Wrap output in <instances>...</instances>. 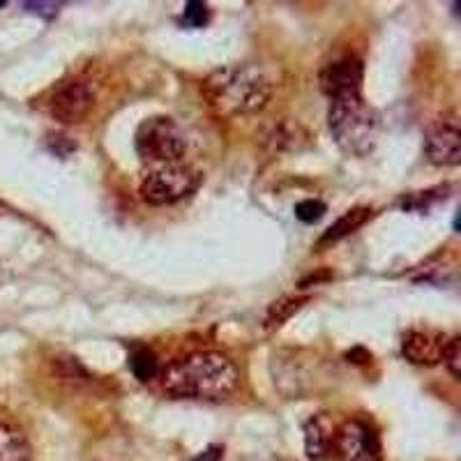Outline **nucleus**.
<instances>
[{
    "instance_id": "nucleus-11",
    "label": "nucleus",
    "mask_w": 461,
    "mask_h": 461,
    "mask_svg": "<svg viewBox=\"0 0 461 461\" xmlns=\"http://www.w3.org/2000/svg\"><path fill=\"white\" fill-rule=\"evenodd\" d=\"M0 461H32L26 436L7 422H0Z\"/></svg>"
},
{
    "instance_id": "nucleus-3",
    "label": "nucleus",
    "mask_w": 461,
    "mask_h": 461,
    "mask_svg": "<svg viewBox=\"0 0 461 461\" xmlns=\"http://www.w3.org/2000/svg\"><path fill=\"white\" fill-rule=\"evenodd\" d=\"M328 127L337 146L353 158H365L374 150L378 139V113L362 93L344 95L330 102Z\"/></svg>"
},
{
    "instance_id": "nucleus-10",
    "label": "nucleus",
    "mask_w": 461,
    "mask_h": 461,
    "mask_svg": "<svg viewBox=\"0 0 461 461\" xmlns=\"http://www.w3.org/2000/svg\"><path fill=\"white\" fill-rule=\"evenodd\" d=\"M447 337L443 332L434 330H411L403 335L402 341V353L403 357L413 365H438L446 353Z\"/></svg>"
},
{
    "instance_id": "nucleus-8",
    "label": "nucleus",
    "mask_w": 461,
    "mask_h": 461,
    "mask_svg": "<svg viewBox=\"0 0 461 461\" xmlns=\"http://www.w3.org/2000/svg\"><path fill=\"white\" fill-rule=\"evenodd\" d=\"M95 104V93L86 81H68L60 84L53 90L51 100H49V113L53 121L63 122V125H77L90 113Z\"/></svg>"
},
{
    "instance_id": "nucleus-16",
    "label": "nucleus",
    "mask_w": 461,
    "mask_h": 461,
    "mask_svg": "<svg viewBox=\"0 0 461 461\" xmlns=\"http://www.w3.org/2000/svg\"><path fill=\"white\" fill-rule=\"evenodd\" d=\"M325 212H328V205L319 199H304L295 205V217L303 224H316L319 220H323Z\"/></svg>"
},
{
    "instance_id": "nucleus-1",
    "label": "nucleus",
    "mask_w": 461,
    "mask_h": 461,
    "mask_svg": "<svg viewBox=\"0 0 461 461\" xmlns=\"http://www.w3.org/2000/svg\"><path fill=\"white\" fill-rule=\"evenodd\" d=\"M238 367L229 356L199 351L173 360L162 372L164 393L173 399L221 402L238 388Z\"/></svg>"
},
{
    "instance_id": "nucleus-13",
    "label": "nucleus",
    "mask_w": 461,
    "mask_h": 461,
    "mask_svg": "<svg viewBox=\"0 0 461 461\" xmlns=\"http://www.w3.org/2000/svg\"><path fill=\"white\" fill-rule=\"evenodd\" d=\"M332 436L328 434V429L323 427L319 418H312L307 425H304V450L310 459H323L328 446H330Z\"/></svg>"
},
{
    "instance_id": "nucleus-20",
    "label": "nucleus",
    "mask_w": 461,
    "mask_h": 461,
    "mask_svg": "<svg viewBox=\"0 0 461 461\" xmlns=\"http://www.w3.org/2000/svg\"><path fill=\"white\" fill-rule=\"evenodd\" d=\"M221 459V447L210 446L208 450H203L201 455H196L192 461H220Z\"/></svg>"
},
{
    "instance_id": "nucleus-7",
    "label": "nucleus",
    "mask_w": 461,
    "mask_h": 461,
    "mask_svg": "<svg viewBox=\"0 0 461 461\" xmlns=\"http://www.w3.org/2000/svg\"><path fill=\"white\" fill-rule=\"evenodd\" d=\"M425 150L436 167H456L461 162V130L459 115L455 111L440 115L427 130Z\"/></svg>"
},
{
    "instance_id": "nucleus-2",
    "label": "nucleus",
    "mask_w": 461,
    "mask_h": 461,
    "mask_svg": "<svg viewBox=\"0 0 461 461\" xmlns=\"http://www.w3.org/2000/svg\"><path fill=\"white\" fill-rule=\"evenodd\" d=\"M201 90L217 115L233 118L261 111L273 97V81L258 65H229L210 74Z\"/></svg>"
},
{
    "instance_id": "nucleus-17",
    "label": "nucleus",
    "mask_w": 461,
    "mask_h": 461,
    "mask_svg": "<svg viewBox=\"0 0 461 461\" xmlns=\"http://www.w3.org/2000/svg\"><path fill=\"white\" fill-rule=\"evenodd\" d=\"M183 22H185V26H189V28H203L205 23L210 22L208 5H205V3H201V0H189V3H185Z\"/></svg>"
},
{
    "instance_id": "nucleus-15",
    "label": "nucleus",
    "mask_w": 461,
    "mask_h": 461,
    "mask_svg": "<svg viewBox=\"0 0 461 461\" xmlns=\"http://www.w3.org/2000/svg\"><path fill=\"white\" fill-rule=\"evenodd\" d=\"M303 303L304 298H282L270 304V310L266 314V330H277L279 325L286 323L303 307Z\"/></svg>"
},
{
    "instance_id": "nucleus-19",
    "label": "nucleus",
    "mask_w": 461,
    "mask_h": 461,
    "mask_svg": "<svg viewBox=\"0 0 461 461\" xmlns=\"http://www.w3.org/2000/svg\"><path fill=\"white\" fill-rule=\"evenodd\" d=\"M23 7H26V12L40 14L44 16V19H53V16L58 14V10H60L58 3H23Z\"/></svg>"
},
{
    "instance_id": "nucleus-18",
    "label": "nucleus",
    "mask_w": 461,
    "mask_h": 461,
    "mask_svg": "<svg viewBox=\"0 0 461 461\" xmlns=\"http://www.w3.org/2000/svg\"><path fill=\"white\" fill-rule=\"evenodd\" d=\"M443 362L446 367L450 369V374L455 378L461 376V337H452L447 339L446 353H443Z\"/></svg>"
},
{
    "instance_id": "nucleus-14",
    "label": "nucleus",
    "mask_w": 461,
    "mask_h": 461,
    "mask_svg": "<svg viewBox=\"0 0 461 461\" xmlns=\"http://www.w3.org/2000/svg\"><path fill=\"white\" fill-rule=\"evenodd\" d=\"M130 367H131V374H134L141 383L152 381V378L159 374L158 356H155L150 348H137V351L131 353Z\"/></svg>"
},
{
    "instance_id": "nucleus-12",
    "label": "nucleus",
    "mask_w": 461,
    "mask_h": 461,
    "mask_svg": "<svg viewBox=\"0 0 461 461\" xmlns=\"http://www.w3.org/2000/svg\"><path fill=\"white\" fill-rule=\"evenodd\" d=\"M372 217V210L369 208H353L348 210V212H344V215L339 217V220L335 221V224L330 226V229L325 230L323 236H321L319 240V247H325V245H330V242H339L341 238L346 236H351L353 230L360 229L365 221Z\"/></svg>"
},
{
    "instance_id": "nucleus-6",
    "label": "nucleus",
    "mask_w": 461,
    "mask_h": 461,
    "mask_svg": "<svg viewBox=\"0 0 461 461\" xmlns=\"http://www.w3.org/2000/svg\"><path fill=\"white\" fill-rule=\"evenodd\" d=\"M335 455L339 461H381V440L374 427L360 418L346 420L335 434Z\"/></svg>"
},
{
    "instance_id": "nucleus-9",
    "label": "nucleus",
    "mask_w": 461,
    "mask_h": 461,
    "mask_svg": "<svg viewBox=\"0 0 461 461\" xmlns=\"http://www.w3.org/2000/svg\"><path fill=\"white\" fill-rule=\"evenodd\" d=\"M319 84L330 100L344 97V95H356L362 88V63L356 56L337 58L325 65L319 74Z\"/></svg>"
},
{
    "instance_id": "nucleus-4",
    "label": "nucleus",
    "mask_w": 461,
    "mask_h": 461,
    "mask_svg": "<svg viewBox=\"0 0 461 461\" xmlns=\"http://www.w3.org/2000/svg\"><path fill=\"white\" fill-rule=\"evenodd\" d=\"M139 158L150 164H176L187 152V137L180 125L167 115H152L143 121L134 137Z\"/></svg>"
},
{
    "instance_id": "nucleus-5",
    "label": "nucleus",
    "mask_w": 461,
    "mask_h": 461,
    "mask_svg": "<svg viewBox=\"0 0 461 461\" xmlns=\"http://www.w3.org/2000/svg\"><path fill=\"white\" fill-rule=\"evenodd\" d=\"M201 185V173L187 164H159L143 176L139 192L150 205H171L194 194Z\"/></svg>"
}]
</instances>
